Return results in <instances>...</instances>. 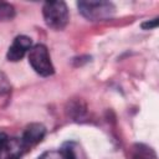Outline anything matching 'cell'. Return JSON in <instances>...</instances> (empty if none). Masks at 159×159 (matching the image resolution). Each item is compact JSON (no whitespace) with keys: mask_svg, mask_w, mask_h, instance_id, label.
<instances>
[{"mask_svg":"<svg viewBox=\"0 0 159 159\" xmlns=\"http://www.w3.org/2000/svg\"><path fill=\"white\" fill-rule=\"evenodd\" d=\"M31 47H32V41H31L30 37H27L25 35L17 36L14 40V42L11 43V46L9 47L7 60L9 61H12V62L20 61L25 56V53L27 51H30Z\"/></svg>","mask_w":159,"mask_h":159,"instance_id":"obj_5","label":"cell"},{"mask_svg":"<svg viewBox=\"0 0 159 159\" xmlns=\"http://www.w3.org/2000/svg\"><path fill=\"white\" fill-rule=\"evenodd\" d=\"M77 7L82 16L91 21L111 19L116 12L114 5L109 1H78Z\"/></svg>","mask_w":159,"mask_h":159,"instance_id":"obj_1","label":"cell"},{"mask_svg":"<svg viewBox=\"0 0 159 159\" xmlns=\"http://www.w3.org/2000/svg\"><path fill=\"white\" fill-rule=\"evenodd\" d=\"M39 159H75V155L70 149H58L46 152Z\"/></svg>","mask_w":159,"mask_h":159,"instance_id":"obj_7","label":"cell"},{"mask_svg":"<svg viewBox=\"0 0 159 159\" xmlns=\"http://www.w3.org/2000/svg\"><path fill=\"white\" fill-rule=\"evenodd\" d=\"M26 150L21 138H10L4 133L0 134V159H20Z\"/></svg>","mask_w":159,"mask_h":159,"instance_id":"obj_4","label":"cell"},{"mask_svg":"<svg viewBox=\"0 0 159 159\" xmlns=\"http://www.w3.org/2000/svg\"><path fill=\"white\" fill-rule=\"evenodd\" d=\"M29 62L32 68L41 76L47 77L53 73V66L46 46L37 43L29 51Z\"/></svg>","mask_w":159,"mask_h":159,"instance_id":"obj_3","label":"cell"},{"mask_svg":"<svg viewBox=\"0 0 159 159\" xmlns=\"http://www.w3.org/2000/svg\"><path fill=\"white\" fill-rule=\"evenodd\" d=\"M15 15V10L14 6L7 4V2H2L0 1V21H7L11 20Z\"/></svg>","mask_w":159,"mask_h":159,"instance_id":"obj_8","label":"cell"},{"mask_svg":"<svg viewBox=\"0 0 159 159\" xmlns=\"http://www.w3.org/2000/svg\"><path fill=\"white\" fill-rule=\"evenodd\" d=\"M157 26H158V19H153L150 21H145L142 24V27L145 30H152V29H155Z\"/></svg>","mask_w":159,"mask_h":159,"instance_id":"obj_9","label":"cell"},{"mask_svg":"<svg viewBox=\"0 0 159 159\" xmlns=\"http://www.w3.org/2000/svg\"><path fill=\"white\" fill-rule=\"evenodd\" d=\"M45 22L53 30H62L68 22V9L63 1H47L42 7Z\"/></svg>","mask_w":159,"mask_h":159,"instance_id":"obj_2","label":"cell"},{"mask_svg":"<svg viewBox=\"0 0 159 159\" xmlns=\"http://www.w3.org/2000/svg\"><path fill=\"white\" fill-rule=\"evenodd\" d=\"M45 133H46V129H45V127L42 124L32 123L25 129V132H24V134L21 137V140L25 144L26 149H29V148L34 147L35 144H37L39 142H41L43 135H45Z\"/></svg>","mask_w":159,"mask_h":159,"instance_id":"obj_6","label":"cell"}]
</instances>
